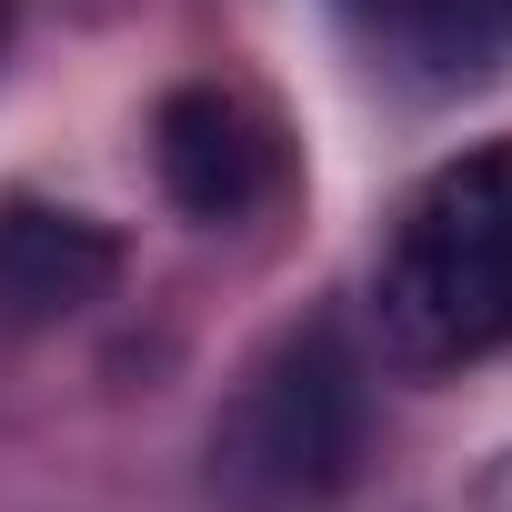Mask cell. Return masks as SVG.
I'll return each mask as SVG.
<instances>
[{
	"label": "cell",
	"mask_w": 512,
	"mask_h": 512,
	"mask_svg": "<svg viewBox=\"0 0 512 512\" xmlns=\"http://www.w3.org/2000/svg\"><path fill=\"white\" fill-rule=\"evenodd\" d=\"M372 322L402 372H462L512 342V131L452 151L392 221Z\"/></svg>",
	"instance_id": "obj_1"
},
{
	"label": "cell",
	"mask_w": 512,
	"mask_h": 512,
	"mask_svg": "<svg viewBox=\"0 0 512 512\" xmlns=\"http://www.w3.org/2000/svg\"><path fill=\"white\" fill-rule=\"evenodd\" d=\"M362 422H372V392L342 322H292L221 402L211 482L241 512H322L362 462Z\"/></svg>",
	"instance_id": "obj_2"
},
{
	"label": "cell",
	"mask_w": 512,
	"mask_h": 512,
	"mask_svg": "<svg viewBox=\"0 0 512 512\" xmlns=\"http://www.w3.org/2000/svg\"><path fill=\"white\" fill-rule=\"evenodd\" d=\"M151 171H161V191L191 221L231 231V221L272 211L292 191V141H282V121H272L262 91H241V81H181L161 101V121H151Z\"/></svg>",
	"instance_id": "obj_3"
},
{
	"label": "cell",
	"mask_w": 512,
	"mask_h": 512,
	"mask_svg": "<svg viewBox=\"0 0 512 512\" xmlns=\"http://www.w3.org/2000/svg\"><path fill=\"white\" fill-rule=\"evenodd\" d=\"M111 272H121V241L91 211H61L31 191L0 201V332H51V322L91 312L111 292Z\"/></svg>",
	"instance_id": "obj_4"
},
{
	"label": "cell",
	"mask_w": 512,
	"mask_h": 512,
	"mask_svg": "<svg viewBox=\"0 0 512 512\" xmlns=\"http://www.w3.org/2000/svg\"><path fill=\"white\" fill-rule=\"evenodd\" d=\"M402 91H472L512 61V0H332Z\"/></svg>",
	"instance_id": "obj_5"
}]
</instances>
